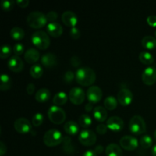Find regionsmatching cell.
I'll return each instance as SVG.
<instances>
[{"label":"cell","mask_w":156,"mask_h":156,"mask_svg":"<svg viewBox=\"0 0 156 156\" xmlns=\"http://www.w3.org/2000/svg\"><path fill=\"white\" fill-rule=\"evenodd\" d=\"M44 121V116L40 113L34 114L32 118V124L34 126H40Z\"/></svg>","instance_id":"obj_35"},{"label":"cell","mask_w":156,"mask_h":156,"mask_svg":"<svg viewBox=\"0 0 156 156\" xmlns=\"http://www.w3.org/2000/svg\"><path fill=\"white\" fill-rule=\"evenodd\" d=\"M79 123L82 127L88 128L92 123V120L88 114H82L79 117Z\"/></svg>","instance_id":"obj_31"},{"label":"cell","mask_w":156,"mask_h":156,"mask_svg":"<svg viewBox=\"0 0 156 156\" xmlns=\"http://www.w3.org/2000/svg\"><path fill=\"white\" fill-rule=\"evenodd\" d=\"M40 59V53L36 49L30 48L24 53V59L27 63L34 64Z\"/></svg>","instance_id":"obj_19"},{"label":"cell","mask_w":156,"mask_h":156,"mask_svg":"<svg viewBox=\"0 0 156 156\" xmlns=\"http://www.w3.org/2000/svg\"><path fill=\"white\" fill-rule=\"evenodd\" d=\"M106 125L108 129H111V131L119 132L123 129L124 123L120 117H117V116H114V117H111L108 119Z\"/></svg>","instance_id":"obj_14"},{"label":"cell","mask_w":156,"mask_h":156,"mask_svg":"<svg viewBox=\"0 0 156 156\" xmlns=\"http://www.w3.org/2000/svg\"><path fill=\"white\" fill-rule=\"evenodd\" d=\"M47 19L46 15L41 12H32L27 18V23L30 27L39 29L47 24Z\"/></svg>","instance_id":"obj_3"},{"label":"cell","mask_w":156,"mask_h":156,"mask_svg":"<svg viewBox=\"0 0 156 156\" xmlns=\"http://www.w3.org/2000/svg\"><path fill=\"white\" fill-rule=\"evenodd\" d=\"M79 140L80 143L85 146H93L96 143L97 136L91 129H84L79 136Z\"/></svg>","instance_id":"obj_7"},{"label":"cell","mask_w":156,"mask_h":156,"mask_svg":"<svg viewBox=\"0 0 156 156\" xmlns=\"http://www.w3.org/2000/svg\"><path fill=\"white\" fill-rule=\"evenodd\" d=\"M15 2L14 1H8V0H4L1 2V7L5 12H9L14 8Z\"/></svg>","instance_id":"obj_36"},{"label":"cell","mask_w":156,"mask_h":156,"mask_svg":"<svg viewBox=\"0 0 156 156\" xmlns=\"http://www.w3.org/2000/svg\"><path fill=\"white\" fill-rule=\"evenodd\" d=\"M31 41L34 45L40 50H47L50 44V40L47 33L38 30L32 34Z\"/></svg>","instance_id":"obj_4"},{"label":"cell","mask_w":156,"mask_h":156,"mask_svg":"<svg viewBox=\"0 0 156 156\" xmlns=\"http://www.w3.org/2000/svg\"><path fill=\"white\" fill-rule=\"evenodd\" d=\"M83 156H97V154L93 150H88L83 154Z\"/></svg>","instance_id":"obj_47"},{"label":"cell","mask_w":156,"mask_h":156,"mask_svg":"<svg viewBox=\"0 0 156 156\" xmlns=\"http://www.w3.org/2000/svg\"><path fill=\"white\" fill-rule=\"evenodd\" d=\"M104 105L107 110L113 111L117 107V100L114 96H108L105 99Z\"/></svg>","instance_id":"obj_29"},{"label":"cell","mask_w":156,"mask_h":156,"mask_svg":"<svg viewBox=\"0 0 156 156\" xmlns=\"http://www.w3.org/2000/svg\"><path fill=\"white\" fill-rule=\"evenodd\" d=\"M24 51V47L21 44H16L13 47V52L16 56H19Z\"/></svg>","instance_id":"obj_37"},{"label":"cell","mask_w":156,"mask_h":156,"mask_svg":"<svg viewBox=\"0 0 156 156\" xmlns=\"http://www.w3.org/2000/svg\"><path fill=\"white\" fill-rule=\"evenodd\" d=\"M47 30L49 35L56 38L59 37L62 34V26L57 22L49 23L47 26Z\"/></svg>","instance_id":"obj_18"},{"label":"cell","mask_w":156,"mask_h":156,"mask_svg":"<svg viewBox=\"0 0 156 156\" xmlns=\"http://www.w3.org/2000/svg\"><path fill=\"white\" fill-rule=\"evenodd\" d=\"M130 132L136 136L143 134L146 131V125L143 117L140 115H135L130 119L129 123Z\"/></svg>","instance_id":"obj_5"},{"label":"cell","mask_w":156,"mask_h":156,"mask_svg":"<svg viewBox=\"0 0 156 156\" xmlns=\"http://www.w3.org/2000/svg\"><path fill=\"white\" fill-rule=\"evenodd\" d=\"M108 128L107 125L103 124V123L98 125L97 127H96V130H97L98 133L100 134V135H105L107 133V131H108Z\"/></svg>","instance_id":"obj_41"},{"label":"cell","mask_w":156,"mask_h":156,"mask_svg":"<svg viewBox=\"0 0 156 156\" xmlns=\"http://www.w3.org/2000/svg\"><path fill=\"white\" fill-rule=\"evenodd\" d=\"M154 136H155V139L156 140V130H155V134H154Z\"/></svg>","instance_id":"obj_51"},{"label":"cell","mask_w":156,"mask_h":156,"mask_svg":"<svg viewBox=\"0 0 156 156\" xmlns=\"http://www.w3.org/2000/svg\"><path fill=\"white\" fill-rule=\"evenodd\" d=\"M102 93L101 89L98 86H91L88 89L86 93L87 98H88L89 103L96 104L100 101L102 98Z\"/></svg>","instance_id":"obj_11"},{"label":"cell","mask_w":156,"mask_h":156,"mask_svg":"<svg viewBox=\"0 0 156 156\" xmlns=\"http://www.w3.org/2000/svg\"><path fill=\"white\" fill-rule=\"evenodd\" d=\"M64 130L67 134L71 136H75L79 132V126L76 122L68 121L64 125Z\"/></svg>","instance_id":"obj_22"},{"label":"cell","mask_w":156,"mask_h":156,"mask_svg":"<svg viewBox=\"0 0 156 156\" xmlns=\"http://www.w3.org/2000/svg\"><path fill=\"white\" fill-rule=\"evenodd\" d=\"M148 24L151 27H156V16L155 15H149L146 19Z\"/></svg>","instance_id":"obj_42"},{"label":"cell","mask_w":156,"mask_h":156,"mask_svg":"<svg viewBox=\"0 0 156 156\" xmlns=\"http://www.w3.org/2000/svg\"><path fill=\"white\" fill-rule=\"evenodd\" d=\"M63 150L67 153L74 152V146L72 145L71 139L68 136H66L63 138Z\"/></svg>","instance_id":"obj_33"},{"label":"cell","mask_w":156,"mask_h":156,"mask_svg":"<svg viewBox=\"0 0 156 156\" xmlns=\"http://www.w3.org/2000/svg\"><path fill=\"white\" fill-rule=\"evenodd\" d=\"M63 141V137L60 131L52 129L47 131L44 136V143L48 147H55Z\"/></svg>","instance_id":"obj_2"},{"label":"cell","mask_w":156,"mask_h":156,"mask_svg":"<svg viewBox=\"0 0 156 156\" xmlns=\"http://www.w3.org/2000/svg\"><path fill=\"white\" fill-rule=\"evenodd\" d=\"M117 101L122 106H128L133 101V94L130 90L122 88L117 94Z\"/></svg>","instance_id":"obj_12"},{"label":"cell","mask_w":156,"mask_h":156,"mask_svg":"<svg viewBox=\"0 0 156 156\" xmlns=\"http://www.w3.org/2000/svg\"><path fill=\"white\" fill-rule=\"evenodd\" d=\"M155 37H156V30H155Z\"/></svg>","instance_id":"obj_52"},{"label":"cell","mask_w":156,"mask_h":156,"mask_svg":"<svg viewBox=\"0 0 156 156\" xmlns=\"http://www.w3.org/2000/svg\"><path fill=\"white\" fill-rule=\"evenodd\" d=\"M46 17H47V21H50V23H53L55 22V21L58 18V15L56 12L52 11V12H48V13L46 15Z\"/></svg>","instance_id":"obj_39"},{"label":"cell","mask_w":156,"mask_h":156,"mask_svg":"<svg viewBox=\"0 0 156 156\" xmlns=\"http://www.w3.org/2000/svg\"><path fill=\"white\" fill-rule=\"evenodd\" d=\"M14 126H15V130L20 134L28 133L32 129L30 122L27 119L24 118V117L17 119L14 123Z\"/></svg>","instance_id":"obj_9"},{"label":"cell","mask_w":156,"mask_h":156,"mask_svg":"<svg viewBox=\"0 0 156 156\" xmlns=\"http://www.w3.org/2000/svg\"><path fill=\"white\" fill-rule=\"evenodd\" d=\"M12 82L11 78L6 74H2L1 76V85H0V89L5 91L10 89L12 87Z\"/></svg>","instance_id":"obj_26"},{"label":"cell","mask_w":156,"mask_h":156,"mask_svg":"<svg viewBox=\"0 0 156 156\" xmlns=\"http://www.w3.org/2000/svg\"><path fill=\"white\" fill-rule=\"evenodd\" d=\"M139 59L140 62L145 65H151L154 62V57L150 53L142 52L139 55Z\"/></svg>","instance_id":"obj_27"},{"label":"cell","mask_w":156,"mask_h":156,"mask_svg":"<svg viewBox=\"0 0 156 156\" xmlns=\"http://www.w3.org/2000/svg\"><path fill=\"white\" fill-rule=\"evenodd\" d=\"M68 101V96L63 91H60L55 94L54 98L53 99V103L54 104L55 106H60V105H64Z\"/></svg>","instance_id":"obj_24"},{"label":"cell","mask_w":156,"mask_h":156,"mask_svg":"<svg viewBox=\"0 0 156 156\" xmlns=\"http://www.w3.org/2000/svg\"><path fill=\"white\" fill-rule=\"evenodd\" d=\"M41 63L46 68H53L57 64V58L53 53H48L43 55L41 59Z\"/></svg>","instance_id":"obj_17"},{"label":"cell","mask_w":156,"mask_h":156,"mask_svg":"<svg viewBox=\"0 0 156 156\" xmlns=\"http://www.w3.org/2000/svg\"><path fill=\"white\" fill-rule=\"evenodd\" d=\"M24 35H25V34H24V30L22 28H21V27H13L10 31V36L14 40H15V41L22 40L24 37Z\"/></svg>","instance_id":"obj_28"},{"label":"cell","mask_w":156,"mask_h":156,"mask_svg":"<svg viewBox=\"0 0 156 156\" xmlns=\"http://www.w3.org/2000/svg\"><path fill=\"white\" fill-rule=\"evenodd\" d=\"M7 152V147L3 142H0V156H3Z\"/></svg>","instance_id":"obj_45"},{"label":"cell","mask_w":156,"mask_h":156,"mask_svg":"<svg viewBox=\"0 0 156 156\" xmlns=\"http://www.w3.org/2000/svg\"><path fill=\"white\" fill-rule=\"evenodd\" d=\"M75 78V75L74 73H73L72 71H67L66 73L64 74L63 76V80L66 83H70L73 81Z\"/></svg>","instance_id":"obj_38"},{"label":"cell","mask_w":156,"mask_h":156,"mask_svg":"<svg viewBox=\"0 0 156 156\" xmlns=\"http://www.w3.org/2000/svg\"><path fill=\"white\" fill-rule=\"evenodd\" d=\"M142 80L146 85H152L156 82V69L149 66L145 69L142 74Z\"/></svg>","instance_id":"obj_13"},{"label":"cell","mask_w":156,"mask_h":156,"mask_svg":"<svg viewBox=\"0 0 156 156\" xmlns=\"http://www.w3.org/2000/svg\"><path fill=\"white\" fill-rule=\"evenodd\" d=\"M69 34H70V37H71L73 39L77 40L80 37L81 34L79 29H78L77 27H73V28H71V30H70V32H69Z\"/></svg>","instance_id":"obj_40"},{"label":"cell","mask_w":156,"mask_h":156,"mask_svg":"<svg viewBox=\"0 0 156 156\" xmlns=\"http://www.w3.org/2000/svg\"><path fill=\"white\" fill-rule=\"evenodd\" d=\"M16 3L21 8H26L28 6L29 1L28 0H17Z\"/></svg>","instance_id":"obj_44"},{"label":"cell","mask_w":156,"mask_h":156,"mask_svg":"<svg viewBox=\"0 0 156 156\" xmlns=\"http://www.w3.org/2000/svg\"><path fill=\"white\" fill-rule=\"evenodd\" d=\"M26 90H27V94H32L34 92V91H35L34 85L33 83L28 84V85H27V88H26Z\"/></svg>","instance_id":"obj_46"},{"label":"cell","mask_w":156,"mask_h":156,"mask_svg":"<svg viewBox=\"0 0 156 156\" xmlns=\"http://www.w3.org/2000/svg\"><path fill=\"white\" fill-rule=\"evenodd\" d=\"M107 156H123V151L120 146L115 143H111L105 149Z\"/></svg>","instance_id":"obj_20"},{"label":"cell","mask_w":156,"mask_h":156,"mask_svg":"<svg viewBox=\"0 0 156 156\" xmlns=\"http://www.w3.org/2000/svg\"><path fill=\"white\" fill-rule=\"evenodd\" d=\"M71 64L74 67H78L81 64V60L78 56H73L71 58Z\"/></svg>","instance_id":"obj_43"},{"label":"cell","mask_w":156,"mask_h":156,"mask_svg":"<svg viewBox=\"0 0 156 156\" xmlns=\"http://www.w3.org/2000/svg\"><path fill=\"white\" fill-rule=\"evenodd\" d=\"M62 21L64 24L69 27H75L78 23V18L74 12L67 11L62 15Z\"/></svg>","instance_id":"obj_16"},{"label":"cell","mask_w":156,"mask_h":156,"mask_svg":"<svg viewBox=\"0 0 156 156\" xmlns=\"http://www.w3.org/2000/svg\"><path fill=\"white\" fill-rule=\"evenodd\" d=\"M140 145L143 149H149L152 146V139L149 135L143 136L140 139Z\"/></svg>","instance_id":"obj_32"},{"label":"cell","mask_w":156,"mask_h":156,"mask_svg":"<svg viewBox=\"0 0 156 156\" xmlns=\"http://www.w3.org/2000/svg\"><path fill=\"white\" fill-rule=\"evenodd\" d=\"M48 118L53 123L56 125L62 124L66 118V112L61 108L58 106H52L47 112Z\"/></svg>","instance_id":"obj_6"},{"label":"cell","mask_w":156,"mask_h":156,"mask_svg":"<svg viewBox=\"0 0 156 156\" xmlns=\"http://www.w3.org/2000/svg\"><path fill=\"white\" fill-rule=\"evenodd\" d=\"M44 69L40 65H34L30 69V75L34 79H39L42 76Z\"/></svg>","instance_id":"obj_30"},{"label":"cell","mask_w":156,"mask_h":156,"mask_svg":"<svg viewBox=\"0 0 156 156\" xmlns=\"http://www.w3.org/2000/svg\"><path fill=\"white\" fill-rule=\"evenodd\" d=\"M76 82L82 86H90L95 82L96 74L89 67H82L76 71Z\"/></svg>","instance_id":"obj_1"},{"label":"cell","mask_w":156,"mask_h":156,"mask_svg":"<svg viewBox=\"0 0 156 156\" xmlns=\"http://www.w3.org/2000/svg\"><path fill=\"white\" fill-rule=\"evenodd\" d=\"M85 109L87 112H91V111L93 110V106H92V104L91 103H88L85 105Z\"/></svg>","instance_id":"obj_49"},{"label":"cell","mask_w":156,"mask_h":156,"mask_svg":"<svg viewBox=\"0 0 156 156\" xmlns=\"http://www.w3.org/2000/svg\"><path fill=\"white\" fill-rule=\"evenodd\" d=\"M94 151L96 152V154L102 153V152H103V151H104L103 146H101V145H98V146L97 147H96L95 149H94Z\"/></svg>","instance_id":"obj_48"},{"label":"cell","mask_w":156,"mask_h":156,"mask_svg":"<svg viewBox=\"0 0 156 156\" xmlns=\"http://www.w3.org/2000/svg\"><path fill=\"white\" fill-rule=\"evenodd\" d=\"M50 98V92L47 88H41L37 91L35 99L39 103H44L47 101Z\"/></svg>","instance_id":"obj_23"},{"label":"cell","mask_w":156,"mask_h":156,"mask_svg":"<svg viewBox=\"0 0 156 156\" xmlns=\"http://www.w3.org/2000/svg\"><path fill=\"white\" fill-rule=\"evenodd\" d=\"M12 48L9 45H4L2 47L0 57L2 59H6V58L9 57L11 56V54H12Z\"/></svg>","instance_id":"obj_34"},{"label":"cell","mask_w":156,"mask_h":156,"mask_svg":"<svg viewBox=\"0 0 156 156\" xmlns=\"http://www.w3.org/2000/svg\"><path fill=\"white\" fill-rule=\"evenodd\" d=\"M93 115L95 120L98 122H105L108 117V112L103 107L98 106L96 107L93 111Z\"/></svg>","instance_id":"obj_21"},{"label":"cell","mask_w":156,"mask_h":156,"mask_svg":"<svg viewBox=\"0 0 156 156\" xmlns=\"http://www.w3.org/2000/svg\"><path fill=\"white\" fill-rule=\"evenodd\" d=\"M8 67L9 69L14 73H20L24 68V62L20 56H12L8 61Z\"/></svg>","instance_id":"obj_15"},{"label":"cell","mask_w":156,"mask_h":156,"mask_svg":"<svg viewBox=\"0 0 156 156\" xmlns=\"http://www.w3.org/2000/svg\"><path fill=\"white\" fill-rule=\"evenodd\" d=\"M69 98L73 105H82L85 99V94L82 88L75 87L70 90L69 94Z\"/></svg>","instance_id":"obj_8"},{"label":"cell","mask_w":156,"mask_h":156,"mask_svg":"<svg viewBox=\"0 0 156 156\" xmlns=\"http://www.w3.org/2000/svg\"><path fill=\"white\" fill-rule=\"evenodd\" d=\"M152 154L153 156H156V145L155 146H153L152 149Z\"/></svg>","instance_id":"obj_50"},{"label":"cell","mask_w":156,"mask_h":156,"mask_svg":"<svg viewBox=\"0 0 156 156\" xmlns=\"http://www.w3.org/2000/svg\"><path fill=\"white\" fill-rule=\"evenodd\" d=\"M120 146L122 149L127 151H133L138 147V140L132 136H125L120 140Z\"/></svg>","instance_id":"obj_10"},{"label":"cell","mask_w":156,"mask_h":156,"mask_svg":"<svg viewBox=\"0 0 156 156\" xmlns=\"http://www.w3.org/2000/svg\"><path fill=\"white\" fill-rule=\"evenodd\" d=\"M142 45L145 49L153 50L156 47V39L152 36H146L142 40Z\"/></svg>","instance_id":"obj_25"}]
</instances>
